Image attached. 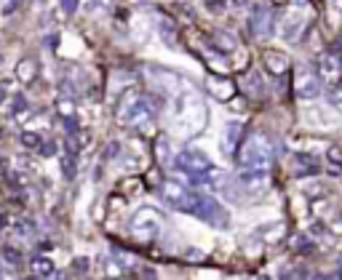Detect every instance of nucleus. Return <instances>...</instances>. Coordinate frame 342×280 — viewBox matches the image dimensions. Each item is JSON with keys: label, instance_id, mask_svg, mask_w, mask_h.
<instances>
[{"label": "nucleus", "instance_id": "nucleus-15", "mask_svg": "<svg viewBox=\"0 0 342 280\" xmlns=\"http://www.w3.org/2000/svg\"><path fill=\"white\" fill-rule=\"evenodd\" d=\"M32 272H35L37 277H54V272H56L54 259H49V256H35V259H32Z\"/></svg>", "mask_w": 342, "mask_h": 280}, {"label": "nucleus", "instance_id": "nucleus-4", "mask_svg": "<svg viewBox=\"0 0 342 280\" xmlns=\"http://www.w3.org/2000/svg\"><path fill=\"white\" fill-rule=\"evenodd\" d=\"M238 184L243 187L246 192H262V190H268V184H270V174H268V168L241 165Z\"/></svg>", "mask_w": 342, "mask_h": 280}, {"label": "nucleus", "instance_id": "nucleus-38", "mask_svg": "<svg viewBox=\"0 0 342 280\" xmlns=\"http://www.w3.org/2000/svg\"><path fill=\"white\" fill-rule=\"evenodd\" d=\"M97 3H102L104 8H110V6H112V0H94V6H97Z\"/></svg>", "mask_w": 342, "mask_h": 280}, {"label": "nucleus", "instance_id": "nucleus-18", "mask_svg": "<svg viewBox=\"0 0 342 280\" xmlns=\"http://www.w3.org/2000/svg\"><path fill=\"white\" fill-rule=\"evenodd\" d=\"M302 24H305V19H302L300 14L286 19V24H283V37H286V40H297L300 32H302Z\"/></svg>", "mask_w": 342, "mask_h": 280}, {"label": "nucleus", "instance_id": "nucleus-3", "mask_svg": "<svg viewBox=\"0 0 342 280\" xmlns=\"http://www.w3.org/2000/svg\"><path fill=\"white\" fill-rule=\"evenodd\" d=\"M160 224H163V216L155 208H139L131 219V235L142 243H150L160 232Z\"/></svg>", "mask_w": 342, "mask_h": 280}, {"label": "nucleus", "instance_id": "nucleus-7", "mask_svg": "<svg viewBox=\"0 0 342 280\" xmlns=\"http://www.w3.org/2000/svg\"><path fill=\"white\" fill-rule=\"evenodd\" d=\"M177 165L182 171H211V160L206 157V152H198V149H187L177 157Z\"/></svg>", "mask_w": 342, "mask_h": 280}, {"label": "nucleus", "instance_id": "nucleus-11", "mask_svg": "<svg viewBox=\"0 0 342 280\" xmlns=\"http://www.w3.org/2000/svg\"><path fill=\"white\" fill-rule=\"evenodd\" d=\"M294 163H297V174L300 176H316L321 171L316 155H294Z\"/></svg>", "mask_w": 342, "mask_h": 280}, {"label": "nucleus", "instance_id": "nucleus-28", "mask_svg": "<svg viewBox=\"0 0 342 280\" xmlns=\"http://www.w3.org/2000/svg\"><path fill=\"white\" fill-rule=\"evenodd\" d=\"M56 109L62 112V118H67V115L75 112V101L72 99H59V101H56Z\"/></svg>", "mask_w": 342, "mask_h": 280}, {"label": "nucleus", "instance_id": "nucleus-19", "mask_svg": "<svg viewBox=\"0 0 342 280\" xmlns=\"http://www.w3.org/2000/svg\"><path fill=\"white\" fill-rule=\"evenodd\" d=\"M321 70H324V75H329V78H337L339 70H342V62H339V56L334 53H326L324 59H321Z\"/></svg>", "mask_w": 342, "mask_h": 280}, {"label": "nucleus", "instance_id": "nucleus-37", "mask_svg": "<svg viewBox=\"0 0 342 280\" xmlns=\"http://www.w3.org/2000/svg\"><path fill=\"white\" fill-rule=\"evenodd\" d=\"M334 275H337V277H342V256L337 259V269H334Z\"/></svg>", "mask_w": 342, "mask_h": 280}, {"label": "nucleus", "instance_id": "nucleus-23", "mask_svg": "<svg viewBox=\"0 0 342 280\" xmlns=\"http://www.w3.org/2000/svg\"><path fill=\"white\" fill-rule=\"evenodd\" d=\"M3 259H6V264L19 267V264H22V251L14 248V246H3Z\"/></svg>", "mask_w": 342, "mask_h": 280}, {"label": "nucleus", "instance_id": "nucleus-1", "mask_svg": "<svg viewBox=\"0 0 342 280\" xmlns=\"http://www.w3.org/2000/svg\"><path fill=\"white\" fill-rule=\"evenodd\" d=\"M174 208L185 211V213H193V216L203 219L206 224H211V227H227V224H230V213H227L220 203L214 198H208V195L193 192V190H187L182 198L174 203Z\"/></svg>", "mask_w": 342, "mask_h": 280}, {"label": "nucleus", "instance_id": "nucleus-2", "mask_svg": "<svg viewBox=\"0 0 342 280\" xmlns=\"http://www.w3.org/2000/svg\"><path fill=\"white\" fill-rule=\"evenodd\" d=\"M238 163L241 165H254V168H268L273 163V144L268 134L256 131V134H249L246 142L241 147V155H238Z\"/></svg>", "mask_w": 342, "mask_h": 280}, {"label": "nucleus", "instance_id": "nucleus-24", "mask_svg": "<svg viewBox=\"0 0 342 280\" xmlns=\"http://www.w3.org/2000/svg\"><path fill=\"white\" fill-rule=\"evenodd\" d=\"M62 171H64V179H75V152L62 155Z\"/></svg>", "mask_w": 342, "mask_h": 280}, {"label": "nucleus", "instance_id": "nucleus-17", "mask_svg": "<svg viewBox=\"0 0 342 280\" xmlns=\"http://www.w3.org/2000/svg\"><path fill=\"white\" fill-rule=\"evenodd\" d=\"M139 99V91H126L123 96L118 99V107H115V115H118V120L123 123V118H126V112L131 109V104Z\"/></svg>", "mask_w": 342, "mask_h": 280}, {"label": "nucleus", "instance_id": "nucleus-5", "mask_svg": "<svg viewBox=\"0 0 342 280\" xmlns=\"http://www.w3.org/2000/svg\"><path fill=\"white\" fill-rule=\"evenodd\" d=\"M270 6L265 3H254L249 11V27L256 37H268L270 35Z\"/></svg>", "mask_w": 342, "mask_h": 280}, {"label": "nucleus", "instance_id": "nucleus-30", "mask_svg": "<svg viewBox=\"0 0 342 280\" xmlns=\"http://www.w3.org/2000/svg\"><path fill=\"white\" fill-rule=\"evenodd\" d=\"M37 152H40L43 157H54V155H56V142H40Z\"/></svg>", "mask_w": 342, "mask_h": 280}, {"label": "nucleus", "instance_id": "nucleus-13", "mask_svg": "<svg viewBox=\"0 0 342 280\" xmlns=\"http://www.w3.org/2000/svg\"><path fill=\"white\" fill-rule=\"evenodd\" d=\"M243 88L249 96H265V86H262V78H260V72H246L243 75Z\"/></svg>", "mask_w": 342, "mask_h": 280}, {"label": "nucleus", "instance_id": "nucleus-36", "mask_svg": "<svg viewBox=\"0 0 342 280\" xmlns=\"http://www.w3.org/2000/svg\"><path fill=\"white\" fill-rule=\"evenodd\" d=\"M49 45H51V48H56V45H59V35H51L49 37Z\"/></svg>", "mask_w": 342, "mask_h": 280}, {"label": "nucleus", "instance_id": "nucleus-43", "mask_svg": "<svg viewBox=\"0 0 342 280\" xmlns=\"http://www.w3.org/2000/svg\"><path fill=\"white\" fill-rule=\"evenodd\" d=\"M233 3H235V6H243V3H246V0H233Z\"/></svg>", "mask_w": 342, "mask_h": 280}, {"label": "nucleus", "instance_id": "nucleus-8", "mask_svg": "<svg viewBox=\"0 0 342 280\" xmlns=\"http://www.w3.org/2000/svg\"><path fill=\"white\" fill-rule=\"evenodd\" d=\"M262 62H265V70L270 75H275V78H283V75L289 72V59L278 51H265Z\"/></svg>", "mask_w": 342, "mask_h": 280}, {"label": "nucleus", "instance_id": "nucleus-31", "mask_svg": "<svg viewBox=\"0 0 342 280\" xmlns=\"http://www.w3.org/2000/svg\"><path fill=\"white\" fill-rule=\"evenodd\" d=\"M206 3H208V11H211V14H222L225 6H227V0H206Z\"/></svg>", "mask_w": 342, "mask_h": 280}, {"label": "nucleus", "instance_id": "nucleus-41", "mask_svg": "<svg viewBox=\"0 0 342 280\" xmlns=\"http://www.w3.org/2000/svg\"><path fill=\"white\" fill-rule=\"evenodd\" d=\"M334 53H337V56H339V59H342V43L337 45V51H334Z\"/></svg>", "mask_w": 342, "mask_h": 280}, {"label": "nucleus", "instance_id": "nucleus-14", "mask_svg": "<svg viewBox=\"0 0 342 280\" xmlns=\"http://www.w3.org/2000/svg\"><path fill=\"white\" fill-rule=\"evenodd\" d=\"M326 160H329V174L339 179V176H342V147H339V144H331V147H329Z\"/></svg>", "mask_w": 342, "mask_h": 280}, {"label": "nucleus", "instance_id": "nucleus-40", "mask_svg": "<svg viewBox=\"0 0 342 280\" xmlns=\"http://www.w3.org/2000/svg\"><path fill=\"white\" fill-rule=\"evenodd\" d=\"M3 101H6V91L0 88V104H3Z\"/></svg>", "mask_w": 342, "mask_h": 280}, {"label": "nucleus", "instance_id": "nucleus-42", "mask_svg": "<svg viewBox=\"0 0 342 280\" xmlns=\"http://www.w3.org/2000/svg\"><path fill=\"white\" fill-rule=\"evenodd\" d=\"M0 227H6V216H3V213H0Z\"/></svg>", "mask_w": 342, "mask_h": 280}, {"label": "nucleus", "instance_id": "nucleus-21", "mask_svg": "<svg viewBox=\"0 0 342 280\" xmlns=\"http://www.w3.org/2000/svg\"><path fill=\"white\" fill-rule=\"evenodd\" d=\"M155 152H158V160L163 163V165L171 160V142H168L166 136H160V139H158V144H155Z\"/></svg>", "mask_w": 342, "mask_h": 280}, {"label": "nucleus", "instance_id": "nucleus-32", "mask_svg": "<svg viewBox=\"0 0 342 280\" xmlns=\"http://www.w3.org/2000/svg\"><path fill=\"white\" fill-rule=\"evenodd\" d=\"M64 128H67L70 136H75V134H78V120H75L72 115H67V118H64Z\"/></svg>", "mask_w": 342, "mask_h": 280}, {"label": "nucleus", "instance_id": "nucleus-6", "mask_svg": "<svg viewBox=\"0 0 342 280\" xmlns=\"http://www.w3.org/2000/svg\"><path fill=\"white\" fill-rule=\"evenodd\" d=\"M206 91L211 93L214 99H220V101H230V99L235 96V83L227 80L225 75H222V78H217V75H208V78H206Z\"/></svg>", "mask_w": 342, "mask_h": 280}, {"label": "nucleus", "instance_id": "nucleus-9", "mask_svg": "<svg viewBox=\"0 0 342 280\" xmlns=\"http://www.w3.org/2000/svg\"><path fill=\"white\" fill-rule=\"evenodd\" d=\"M241 131H243V126L235 123V120L225 126V136H222V152H225V155H235L238 142H241Z\"/></svg>", "mask_w": 342, "mask_h": 280}, {"label": "nucleus", "instance_id": "nucleus-35", "mask_svg": "<svg viewBox=\"0 0 342 280\" xmlns=\"http://www.w3.org/2000/svg\"><path fill=\"white\" fill-rule=\"evenodd\" d=\"M115 152H120V144H118V142H110V147H107V157H118Z\"/></svg>", "mask_w": 342, "mask_h": 280}, {"label": "nucleus", "instance_id": "nucleus-25", "mask_svg": "<svg viewBox=\"0 0 342 280\" xmlns=\"http://www.w3.org/2000/svg\"><path fill=\"white\" fill-rule=\"evenodd\" d=\"M11 112L16 118H22L24 112H27V99H24V93H14V107H11Z\"/></svg>", "mask_w": 342, "mask_h": 280}, {"label": "nucleus", "instance_id": "nucleus-34", "mask_svg": "<svg viewBox=\"0 0 342 280\" xmlns=\"http://www.w3.org/2000/svg\"><path fill=\"white\" fill-rule=\"evenodd\" d=\"M22 3H24V0H8V6L3 8V14H6V16H11V14H14V11H16V8L22 6Z\"/></svg>", "mask_w": 342, "mask_h": 280}, {"label": "nucleus", "instance_id": "nucleus-20", "mask_svg": "<svg viewBox=\"0 0 342 280\" xmlns=\"http://www.w3.org/2000/svg\"><path fill=\"white\" fill-rule=\"evenodd\" d=\"M313 248H316V243H313L310 238H305V235H297L291 240V251H297V254H310Z\"/></svg>", "mask_w": 342, "mask_h": 280}, {"label": "nucleus", "instance_id": "nucleus-16", "mask_svg": "<svg viewBox=\"0 0 342 280\" xmlns=\"http://www.w3.org/2000/svg\"><path fill=\"white\" fill-rule=\"evenodd\" d=\"M35 72H37V64L32 59H22L16 64V78L22 83H32L35 80Z\"/></svg>", "mask_w": 342, "mask_h": 280}, {"label": "nucleus", "instance_id": "nucleus-12", "mask_svg": "<svg viewBox=\"0 0 342 280\" xmlns=\"http://www.w3.org/2000/svg\"><path fill=\"white\" fill-rule=\"evenodd\" d=\"M187 192V187H182V182H163V184H160V195H163V198H166V203L168 205H174L179 198H182V195Z\"/></svg>", "mask_w": 342, "mask_h": 280}, {"label": "nucleus", "instance_id": "nucleus-22", "mask_svg": "<svg viewBox=\"0 0 342 280\" xmlns=\"http://www.w3.org/2000/svg\"><path fill=\"white\" fill-rule=\"evenodd\" d=\"M217 51L220 53H225V51H233L235 48V37L233 35H227V32H217Z\"/></svg>", "mask_w": 342, "mask_h": 280}, {"label": "nucleus", "instance_id": "nucleus-33", "mask_svg": "<svg viewBox=\"0 0 342 280\" xmlns=\"http://www.w3.org/2000/svg\"><path fill=\"white\" fill-rule=\"evenodd\" d=\"M62 8H64V14H75L78 11V6H80V0H59Z\"/></svg>", "mask_w": 342, "mask_h": 280}, {"label": "nucleus", "instance_id": "nucleus-10", "mask_svg": "<svg viewBox=\"0 0 342 280\" xmlns=\"http://www.w3.org/2000/svg\"><path fill=\"white\" fill-rule=\"evenodd\" d=\"M297 93L302 99H316L321 93V80L316 75H302V80L297 83Z\"/></svg>", "mask_w": 342, "mask_h": 280}, {"label": "nucleus", "instance_id": "nucleus-26", "mask_svg": "<svg viewBox=\"0 0 342 280\" xmlns=\"http://www.w3.org/2000/svg\"><path fill=\"white\" fill-rule=\"evenodd\" d=\"M22 144L27 149H37L40 147V134H35V131H27V134H22Z\"/></svg>", "mask_w": 342, "mask_h": 280}, {"label": "nucleus", "instance_id": "nucleus-29", "mask_svg": "<svg viewBox=\"0 0 342 280\" xmlns=\"http://www.w3.org/2000/svg\"><path fill=\"white\" fill-rule=\"evenodd\" d=\"M89 267L91 264H89V259H86V256H78V259L72 261V272L75 275H86V272H89Z\"/></svg>", "mask_w": 342, "mask_h": 280}, {"label": "nucleus", "instance_id": "nucleus-27", "mask_svg": "<svg viewBox=\"0 0 342 280\" xmlns=\"http://www.w3.org/2000/svg\"><path fill=\"white\" fill-rule=\"evenodd\" d=\"M160 35H163V40H166L168 45H174V24H171L168 19H163V22H160Z\"/></svg>", "mask_w": 342, "mask_h": 280}, {"label": "nucleus", "instance_id": "nucleus-39", "mask_svg": "<svg viewBox=\"0 0 342 280\" xmlns=\"http://www.w3.org/2000/svg\"><path fill=\"white\" fill-rule=\"evenodd\" d=\"M334 101H342V88H337V93H334Z\"/></svg>", "mask_w": 342, "mask_h": 280}]
</instances>
